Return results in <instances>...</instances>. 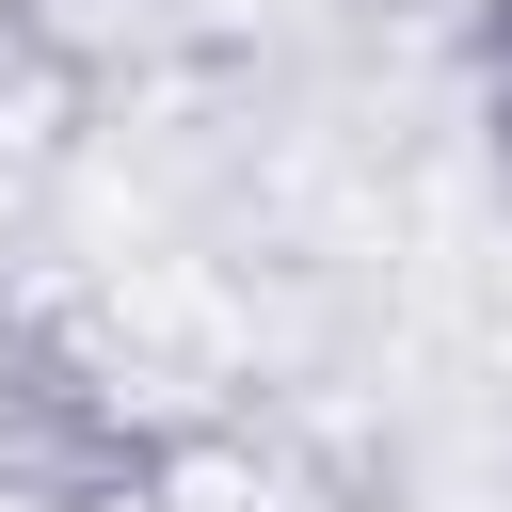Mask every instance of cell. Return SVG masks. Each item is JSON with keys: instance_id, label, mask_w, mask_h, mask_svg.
I'll use <instances>...</instances> for the list:
<instances>
[{"instance_id": "cell-1", "label": "cell", "mask_w": 512, "mask_h": 512, "mask_svg": "<svg viewBox=\"0 0 512 512\" xmlns=\"http://www.w3.org/2000/svg\"><path fill=\"white\" fill-rule=\"evenodd\" d=\"M480 80H496V144H512V0H496V32H480Z\"/></svg>"}]
</instances>
